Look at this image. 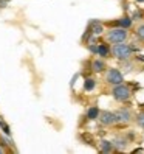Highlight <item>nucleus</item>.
Listing matches in <instances>:
<instances>
[{
  "label": "nucleus",
  "instance_id": "nucleus-1",
  "mask_svg": "<svg viewBox=\"0 0 144 154\" xmlns=\"http://www.w3.org/2000/svg\"><path fill=\"white\" fill-rule=\"evenodd\" d=\"M133 53L135 51L132 48V44L119 42V44H113V47H112V55H113V58H116L118 61L130 59Z\"/></svg>",
  "mask_w": 144,
  "mask_h": 154
},
{
  "label": "nucleus",
  "instance_id": "nucleus-2",
  "mask_svg": "<svg viewBox=\"0 0 144 154\" xmlns=\"http://www.w3.org/2000/svg\"><path fill=\"white\" fill-rule=\"evenodd\" d=\"M112 97L116 100V101H119V103H127L129 100L132 98V94H133V90L130 89V84H116L112 87Z\"/></svg>",
  "mask_w": 144,
  "mask_h": 154
},
{
  "label": "nucleus",
  "instance_id": "nucleus-3",
  "mask_svg": "<svg viewBox=\"0 0 144 154\" xmlns=\"http://www.w3.org/2000/svg\"><path fill=\"white\" fill-rule=\"evenodd\" d=\"M129 38V33L125 28H119V26H112L110 30L105 31V41L109 44H119L125 42Z\"/></svg>",
  "mask_w": 144,
  "mask_h": 154
},
{
  "label": "nucleus",
  "instance_id": "nucleus-4",
  "mask_svg": "<svg viewBox=\"0 0 144 154\" xmlns=\"http://www.w3.org/2000/svg\"><path fill=\"white\" fill-rule=\"evenodd\" d=\"M104 81L110 86H116V84H122L124 83V75L119 69L116 67H110L105 70V76H104Z\"/></svg>",
  "mask_w": 144,
  "mask_h": 154
},
{
  "label": "nucleus",
  "instance_id": "nucleus-5",
  "mask_svg": "<svg viewBox=\"0 0 144 154\" xmlns=\"http://www.w3.org/2000/svg\"><path fill=\"white\" fill-rule=\"evenodd\" d=\"M102 33H104V23L99 22V20H96V19H93V20L88 22V28H87V33L82 36V41H85L90 34L99 36V34H102Z\"/></svg>",
  "mask_w": 144,
  "mask_h": 154
},
{
  "label": "nucleus",
  "instance_id": "nucleus-6",
  "mask_svg": "<svg viewBox=\"0 0 144 154\" xmlns=\"http://www.w3.org/2000/svg\"><path fill=\"white\" fill-rule=\"evenodd\" d=\"M115 114H116V122H118L116 125H127L133 119V114L129 107H119L118 111H115Z\"/></svg>",
  "mask_w": 144,
  "mask_h": 154
},
{
  "label": "nucleus",
  "instance_id": "nucleus-7",
  "mask_svg": "<svg viewBox=\"0 0 144 154\" xmlns=\"http://www.w3.org/2000/svg\"><path fill=\"white\" fill-rule=\"evenodd\" d=\"M98 120H99V123L102 126H113V125L118 123L116 122V114L112 112V111H101L99 119Z\"/></svg>",
  "mask_w": 144,
  "mask_h": 154
},
{
  "label": "nucleus",
  "instance_id": "nucleus-8",
  "mask_svg": "<svg viewBox=\"0 0 144 154\" xmlns=\"http://www.w3.org/2000/svg\"><path fill=\"white\" fill-rule=\"evenodd\" d=\"M107 25H109V26H119V28L129 30V28H132V25H133V19H132L130 16H124V17H121V19L107 22Z\"/></svg>",
  "mask_w": 144,
  "mask_h": 154
},
{
  "label": "nucleus",
  "instance_id": "nucleus-9",
  "mask_svg": "<svg viewBox=\"0 0 144 154\" xmlns=\"http://www.w3.org/2000/svg\"><path fill=\"white\" fill-rule=\"evenodd\" d=\"M113 146H115V151H124L125 148H127L129 145V139L125 137V135H116V137H113Z\"/></svg>",
  "mask_w": 144,
  "mask_h": 154
},
{
  "label": "nucleus",
  "instance_id": "nucleus-10",
  "mask_svg": "<svg viewBox=\"0 0 144 154\" xmlns=\"http://www.w3.org/2000/svg\"><path fill=\"white\" fill-rule=\"evenodd\" d=\"M105 69H107V66H105L104 58H98V59L92 61V70L95 73H102V72H105Z\"/></svg>",
  "mask_w": 144,
  "mask_h": 154
},
{
  "label": "nucleus",
  "instance_id": "nucleus-11",
  "mask_svg": "<svg viewBox=\"0 0 144 154\" xmlns=\"http://www.w3.org/2000/svg\"><path fill=\"white\" fill-rule=\"evenodd\" d=\"M112 55V47L109 44H98V55L96 56H99V58H109Z\"/></svg>",
  "mask_w": 144,
  "mask_h": 154
},
{
  "label": "nucleus",
  "instance_id": "nucleus-12",
  "mask_svg": "<svg viewBox=\"0 0 144 154\" xmlns=\"http://www.w3.org/2000/svg\"><path fill=\"white\" fill-rule=\"evenodd\" d=\"M99 151L104 152V154H110V152H113V151H115L113 142H112V140H105V139H102V140L99 142Z\"/></svg>",
  "mask_w": 144,
  "mask_h": 154
},
{
  "label": "nucleus",
  "instance_id": "nucleus-13",
  "mask_svg": "<svg viewBox=\"0 0 144 154\" xmlns=\"http://www.w3.org/2000/svg\"><path fill=\"white\" fill-rule=\"evenodd\" d=\"M99 114H101V111H99V107H98V106H90L87 109L85 117L88 120H98V119H99Z\"/></svg>",
  "mask_w": 144,
  "mask_h": 154
},
{
  "label": "nucleus",
  "instance_id": "nucleus-14",
  "mask_svg": "<svg viewBox=\"0 0 144 154\" xmlns=\"http://www.w3.org/2000/svg\"><path fill=\"white\" fill-rule=\"evenodd\" d=\"M95 87H96V79L87 76L84 79V90L85 92H92V90H95Z\"/></svg>",
  "mask_w": 144,
  "mask_h": 154
},
{
  "label": "nucleus",
  "instance_id": "nucleus-15",
  "mask_svg": "<svg viewBox=\"0 0 144 154\" xmlns=\"http://www.w3.org/2000/svg\"><path fill=\"white\" fill-rule=\"evenodd\" d=\"M122 64H121V69L124 73H130V72L133 70V62L130 59H125V61H121Z\"/></svg>",
  "mask_w": 144,
  "mask_h": 154
},
{
  "label": "nucleus",
  "instance_id": "nucleus-16",
  "mask_svg": "<svg viewBox=\"0 0 144 154\" xmlns=\"http://www.w3.org/2000/svg\"><path fill=\"white\" fill-rule=\"evenodd\" d=\"M135 36H137L140 41L144 42V23H141V25L137 26V30H135Z\"/></svg>",
  "mask_w": 144,
  "mask_h": 154
},
{
  "label": "nucleus",
  "instance_id": "nucleus-17",
  "mask_svg": "<svg viewBox=\"0 0 144 154\" xmlns=\"http://www.w3.org/2000/svg\"><path fill=\"white\" fill-rule=\"evenodd\" d=\"M135 122H137V125L140 126V128L144 129V111H141V112L137 114V117H135Z\"/></svg>",
  "mask_w": 144,
  "mask_h": 154
},
{
  "label": "nucleus",
  "instance_id": "nucleus-18",
  "mask_svg": "<svg viewBox=\"0 0 144 154\" xmlns=\"http://www.w3.org/2000/svg\"><path fill=\"white\" fill-rule=\"evenodd\" d=\"M143 16H144V13H143L141 10H135L133 14H132L130 17H132L133 20H140V19H143Z\"/></svg>",
  "mask_w": 144,
  "mask_h": 154
},
{
  "label": "nucleus",
  "instance_id": "nucleus-19",
  "mask_svg": "<svg viewBox=\"0 0 144 154\" xmlns=\"http://www.w3.org/2000/svg\"><path fill=\"white\" fill-rule=\"evenodd\" d=\"M0 128L3 129V132H5L6 135H10V134H11V131H10V126H8V125H6V123L2 120V119H0Z\"/></svg>",
  "mask_w": 144,
  "mask_h": 154
},
{
  "label": "nucleus",
  "instance_id": "nucleus-20",
  "mask_svg": "<svg viewBox=\"0 0 144 154\" xmlns=\"http://www.w3.org/2000/svg\"><path fill=\"white\" fill-rule=\"evenodd\" d=\"M88 51L93 55H98V44H88Z\"/></svg>",
  "mask_w": 144,
  "mask_h": 154
},
{
  "label": "nucleus",
  "instance_id": "nucleus-21",
  "mask_svg": "<svg viewBox=\"0 0 144 154\" xmlns=\"http://www.w3.org/2000/svg\"><path fill=\"white\" fill-rule=\"evenodd\" d=\"M81 137H82L85 142H88V145H93V143H92V137H90V135H87V134H82Z\"/></svg>",
  "mask_w": 144,
  "mask_h": 154
},
{
  "label": "nucleus",
  "instance_id": "nucleus-22",
  "mask_svg": "<svg viewBox=\"0 0 144 154\" xmlns=\"http://www.w3.org/2000/svg\"><path fill=\"white\" fill-rule=\"evenodd\" d=\"M125 137H127L129 140H133V139H135V132H133V131H129L127 134H125Z\"/></svg>",
  "mask_w": 144,
  "mask_h": 154
},
{
  "label": "nucleus",
  "instance_id": "nucleus-23",
  "mask_svg": "<svg viewBox=\"0 0 144 154\" xmlns=\"http://www.w3.org/2000/svg\"><path fill=\"white\" fill-rule=\"evenodd\" d=\"M78 78H79V73H76L73 78H71V83H70V86H71V87L75 86V83H76V79H78Z\"/></svg>",
  "mask_w": 144,
  "mask_h": 154
},
{
  "label": "nucleus",
  "instance_id": "nucleus-24",
  "mask_svg": "<svg viewBox=\"0 0 144 154\" xmlns=\"http://www.w3.org/2000/svg\"><path fill=\"white\" fill-rule=\"evenodd\" d=\"M8 2H10V0H0V6H2V8H5Z\"/></svg>",
  "mask_w": 144,
  "mask_h": 154
},
{
  "label": "nucleus",
  "instance_id": "nucleus-25",
  "mask_svg": "<svg viewBox=\"0 0 144 154\" xmlns=\"http://www.w3.org/2000/svg\"><path fill=\"white\" fill-rule=\"evenodd\" d=\"M137 59H138V61H141V62H144V55H138V56H137Z\"/></svg>",
  "mask_w": 144,
  "mask_h": 154
},
{
  "label": "nucleus",
  "instance_id": "nucleus-26",
  "mask_svg": "<svg viewBox=\"0 0 144 154\" xmlns=\"http://www.w3.org/2000/svg\"><path fill=\"white\" fill-rule=\"evenodd\" d=\"M133 152H144L143 148H137V149H133Z\"/></svg>",
  "mask_w": 144,
  "mask_h": 154
},
{
  "label": "nucleus",
  "instance_id": "nucleus-27",
  "mask_svg": "<svg viewBox=\"0 0 144 154\" xmlns=\"http://www.w3.org/2000/svg\"><path fill=\"white\" fill-rule=\"evenodd\" d=\"M2 152H5V149H3L2 146H0V154H2Z\"/></svg>",
  "mask_w": 144,
  "mask_h": 154
},
{
  "label": "nucleus",
  "instance_id": "nucleus-28",
  "mask_svg": "<svg viewBox=\"0 0 144 154\" xmlns=\"http://www.w3.org/2000/svg\"><path fill=\"white\" fill-rule=\"evenodd\" d=\"M137 2H138V3H144V0H137Z\"/></svg>",
  "mask_w": 144,
  "mask_h": 154
},
{
  "label": "nucleus",
  "instance_id": "nucleus-29",
  "mask_svg": "<svg viewBox=\"0 0 144 154\" xmlns=\"http://www.w3.org/2000/svg\"><path fill=\"white\" fill-rule=\"evenodd\" d=\"M141 106H143V107H144V104H141Z\"/></svg>",
  "mask_w": 144,
  "mask_h": 154
}]
</instances>
